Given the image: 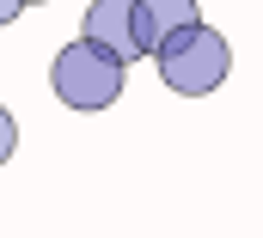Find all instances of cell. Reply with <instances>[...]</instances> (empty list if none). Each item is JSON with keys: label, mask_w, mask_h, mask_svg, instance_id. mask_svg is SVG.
<instances>
[{"label": "cell", "mask_w": 263, "mask_h": 238, "mask_svg": "<svg viewBox=\"0 0 263 238\" xmlns=\"http://www.w3.org/2000/svg\"><path fill=\"white\" fill-rule=\"evenodd\" d=\"M159 80L178 92V98H208V92H220L227 86V73H233V43L214 31V25H196V31H184V37H172L159 55Z\"/></svg>", "instance_id": "6da1fadb"}, {"label": "cell", "mask_w": 263, "mask_h": 238, "mask_svg": "<svg viewBox=\"0 0 263 238\" xmlns=\"http://www.w3.org/2000/svg\"><path fill=\"white\" fill-rule=\"evenodd\" d=\"M196 25H202L196 0H135V43H141V55H159L172 37H184Z\"/></svg>", "instance_id": "277c9868"}, {"label": "cell", "mask_w": 263, "mask_h": 238, "mask_svg": "<svg viewBox=\"0 0 263 238\" xmlns=\"http://www.w3.org/2000/svg\"><path fill=\"white\" fill-rule=\"evenodd\" d=\"M49 86H55V98L67 110H110L123 98V61L104 55L86 37H73L62 55L49 61Z\"/></svg>", "instance_id": "7a4b0ae2"}, {"label": "cell", "mask_w": 263, "mask_h": 238, "mask_svg": "<svg viewBox=\"0 0 263 238\" xmlns=\"http://www.w3.org/2000/svg\"><path fill=\"white\" fill-rule=\"evenodd\" d=\"M12 147H18V122H12V110L0 104V165L12 159Z\"/></svg>", "instance_id": "5b68a950"}, {"label": "cell", "mask_w": 263, "mask_h": 238, "mask_svg": "<svg viewBox=\"0 0 263 238\" xmlns=\"http://www.w3.org/2000/svg\"><path fill=\"white\" fill-rule=\"evenodd\" d=\"M80 37L98 43L104 55H117L123 67L141 61V43H135V0H92L86 18H80Z\"/></svg>", "instance_id": "3957f363"}, {"label": "cell", "mask_w": 263, "mask_h": 238, "mask_svg": "<svg viewBox=\"0 0 263 238\" xmlns=\"http://www.w3.org/2000/svg\"><path fill=\"white\" fill-rule=\"evenodd\" d=\"M18 12H25V0H0V31H6V25H12Z\"/></svg>", "instance_id": "8992f818"}, {"label": "cell", "mask_w": 263, "mask_h": 238, "mask_svg": "<svg viewBox=\"0 0 263 238\" xmlns=\"http://www.w3.org/2000/svg\"><path fill=\"white\" fill-rule=\"evenodd\" d=\"M86 6H92V0H86Z\"/></svg>", "instance_id": "ba28073f"}, {"label": "cell", "mask_w": 263, "mask_h": 238, "mask_svg": "<svg viewBox=\"0 0 263 238\" xmlns=\"http://www.w3.org/2000/svg\"><path fill=\"white\" fill-rule=\"evenodd\" d=\"M25 6H49V0H25Z\"/></svg>", "instance_id": "52a82bcc"}]
</instances>
